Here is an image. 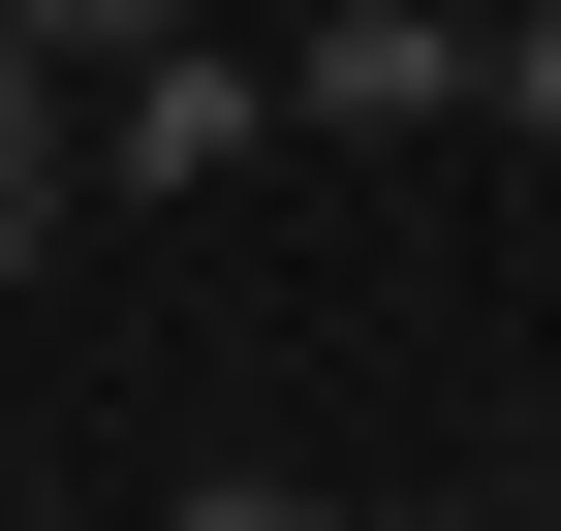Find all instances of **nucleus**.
<instances>
[{"mask_svg": "<svg viewBox=\"0 0 561 531\" xmlns=\"http://www.w3.org/2000/svg\"><path fill=\"white\" fill-rule=\"evenodd\" d=\"M375 531H530V500H375Z\"/></svg>", "mask_w": 561, "mask_h": 531, "instance_id": "4", "label": "nucleus"}, {"mask_svg": "<svg viewBox=\"0 0 561 531\" xmlns=\"http://www.w3.org/2000/svg\"><path fill=\"white\" fill-rule=\"evenodd\" d=\"M187 32V0H0V63H32V94H62V63H157Z\"/></svg>", "mask_w": 561, "mask_h": 531, "instance_id": "1", "label": "nucleus"}, {"mask_svg": "<svg viewBox=\"0 0 561 531\" xmlns=\"http://www.w3.org/2000/svg\"><path fill=\"white\" fill-rule=\"evenodd\" d=\"M0 531H32V500H0Z\"/></svg>", "mask_w": 561, "mask_h": 531, "instance_id": "5", "label": "nucleus"}, {"mask_svg": "<svg viewBox=\"0 0 561 531\" xmlns=\"http://www.w3.org/2000/svg\"><path fill=\"white\" fill-rule=\"evenodd\" d=\"M32 219H62V94L0 63V282H32Z\"/></svg>", "mask_w": 561, "mask_h": 531, "instance_id": "2", "label": "nucleus"}, {"mask_svg": "<svg viewBox=\"0 0 561 531\" xmlns=\"http://www.w3.org/2000/svg\"><path fill=\"white\" fill-rule=\"evenodd\" d=\"M157 531H375V500H280V470H219V500H157Z\"/></svg>", "mask_w": 561, "mask_h": 531, "instance_id": "3", "label": "nucleus"}]
</instances>
